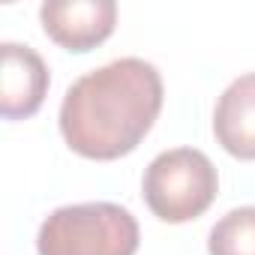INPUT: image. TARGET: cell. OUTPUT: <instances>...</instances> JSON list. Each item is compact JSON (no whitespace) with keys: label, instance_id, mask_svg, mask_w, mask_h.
I'll return each instance as SVG.
<instances>
[{"label":"cell","instance_id":"6da1fadb","mask_svg":"<svg viewBox=\"0 0 255 255\" xmlns=\"http://www.w3.org/2000/svg\"><path fill=\"white\" fill-rule=\"evenodd\" d=\"M162 111V75L141 57H120L81 75L63 96L60 132L87 159L132 153Z\"/></svg>","mask_w":255,"mask_h":255},{"label":"cell","instance_id":"7a4b0ae2","mask_svg":"<svg viewBox=\"0 0 255 255\" xmlns=\"http://www.w3.org/2000/svg\"><path fill=\"white\" fill-rule=\"evenodd\" d=\"M39 255H135L138 222L111 201L57 207L36 234Z\"/></svg>","mask_w":255,"mask_h":255},{"label":"cell","instance_id":"3957f363","mask_svg":"<svg viewBox=\"0 0 255 255\" xmlns=\"http://www.w3.org/2000/svg\"><path fill=\"white\" fill-rule=\"evenodd\" d=\"M144 201L162 222H189L201 216L219 189V177L207 153L174 147L159 153L144 171Z\"/></svg>","mask_w":255,"mask_h":255},{"label":"cell","instance_id":"277c9868","mask_svg":"<svg viewBox=\"0 0 255 255\" xmlns=\"http://www.w3.org/2000/svg\"><path fill=\"white\" fill-rule=\"evenodd\" d=\"M45 33L69 48V51H90L102 45L117 24V3L114 0H48L39 9Z\"/></svg>","mask_w":255,"mask_h":255},{"label":"cell","instance_id":"5b68a950","mask_svg":"<svg viewBox=\"0 0 255 255\" xmlns=\"http://www.w3.org/2000/svg\"><path fill=\"white\" fill-rule=\"evenodd\" d=\"M3 87H0V114L6 120L33 117L48 93V66L30 48L3 42Z\"/></svg>","mask_w":255,"mask_h":255},{"label":"cell","instance_id":"8992f818","mask_svg":"<svg viewBox=\"0 0 255 255\" xmlns=\"http://www.w3.org/2000/svg\"><path fill=\"white\" fill-rule=\"evenodd\" d=\"M216 141L237 159H255V72L234 78L213 111Z\"/></svg>","mask_w":255,"mask_h":255},{"label":"cell","instance_id":"52a82bcc","mask_svg":"<svg viewBox=\"0 0 255 255\" xmlns=\"http://www.w3.org/2000/svg\"><path fill=\"white\" fill-rule=\"evenodd\" d=\"M210 255H255V207L228 210L207 237Z\"/></svg>","mask_w":255,"mask_h":255}]
</instances>
